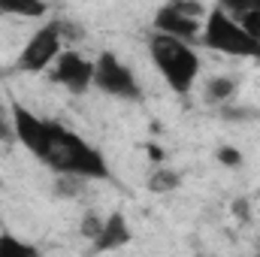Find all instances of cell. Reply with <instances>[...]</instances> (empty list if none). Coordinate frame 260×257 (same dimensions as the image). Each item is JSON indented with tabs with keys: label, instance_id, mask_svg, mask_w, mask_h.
<instances>
[{
	"label": "cell",
	"instance_id": "cell-2",
	"mask_svg": "<svg viewBox=\"0 0 260 257\" xmlns=\"http://www.w3.org/2000/svg\"><path fill=\"white\" fill-rule=\"evenodd\" d=\"M148 55L151 64L160 70L164 82L176 91V94H191L200 79V55L191 49V43L164 37V34H151L148 37Z\"/></svg>",
	"mask_w": 260,
	"mask_h": 257
},
{
	"label": "cell",
	"instance_id": "cell-20",
	"mask_svg": "<svg viewBox=\"0 0 260 257\" xmlns=\"http://www.w3.org/2000/svg\"><path fill=\"white\" fill-rule=\"evenodd\" d=\"M15 133H12V121L6 118V109H3V103H0V142H6V139H12Z\"/></svg>",
	"mask_w": 260,
	"mask_h": 257
},
{
	"label": "cell",
	"instance_id": "cell-5",
	"mask_svg": "<svg viewBox=\"0 0 260 257\" xmlns=\"http://www.w3.org/2000/svg\"><path fill=\"white\" fill-rule=\"evenodd\" d=\"M94 88L118 97V100H142V85L115 52H100L94 61Z\"/></svg>",
	"mask_w": 260,
	"mask_h": 257
},
{
	"label": "cell",
	"instance_id": "cell-21",
	"mask_svg": "<svg viewBox=\"0 0 260 257\" xmlns=\"http://www.w3.org/2000/svg\"><path fill=\"white\" fill-rule=\"evenodd\" d=\"M145 151H148V157H151V160H154V164H160V160H164V151H160V148H157V145H148V148H145Z\"/></svg>",
	"mask_w": 260,
	"mask_h": 257
},
{
	"label": "cell",
	"instance_id": "cell-7",
	"mask_svg": "<svg viewBox=\"0 0 260 257\" xmlns=\"http://www.w3.org/2000/svg\"><path fill=\"white\" fill-rule=\"evenodd\" d=\"M49 82L67 88L70 94H85L94 85V61H88L76 49H64L61 58L49 70Z\"/></svg>",
	"mask_w": 260,
	"mask_h": 257
},
{
	"label": "cell",
	"instance_id": "cell-16",
	"mask_svg": "<svg viewBox=\"0 0 260 257\" xmlns=\"http://www.w3.org/2000/svg\"><path fill=\"white\" fill-rule=\"evenodd\" d=\"M215 160H218L221 167H227V170H239V167H242V151H239L236 145H218Z\"/></svg>",
	"mask_w": 260,
	"mask_h": 257
},
{
	"label": "cell",
	"instance_id": "cell-13",
	"mask_svg": "<svg viewBox=\"0 0 260 257\" xmlns=\"http://www.w3.org/2000/svg\"><path fill=\"white\" fill-rule=\"evenodd\" d=\"M0 257H40V251L30 242H21L15 233L3 230L0 233Z\"/></svg>",
	"mask_w": 260,
	"mask_h": 257
},
{
	"label": "cell",
	"instance_id": "cell-8",
	"mask_svg": "<svg viewBox=\"0 0 260 257\" xmlns=\"http://www.w3.org/2000/svg\"><path fill=\"white\" fill-rule=\"evenodd\" d=\"M151 24H154V34H164V37H173V40H182V43L200 40V30H203V24L194 21V18H188V15H182L176 9V3H164L154 12Z\"/></svg>",
	"mask_w": 260,
	"mask_h": 257
},
{
	"label": "cell",
	"instance_id": "cell-22",
	"mask_svg": "<svg viewBox=\"0 0 260 257\" xmlns=\"http://www.w3.org/2000/svg\"><path fill=\"white\" fill-rule=\"evenodd\" d=\"M200 257H212V254H200Z\"/></svg>",
	"mask_w": 260,
	"mask_h": 257
},
{
	"label": "cell",
	"instance_id": "cell-10",
	"mask_svg": "<svg viewBox=\"0 0 260 257\" xmlns=\"http://www.w3.org/2000/svg\"><path fill=\"white\" fill-rule=\"evenodd\" d=\"M221 6L239 21V27H242L251 40L260 43V3H221Z\"/></svg>",
	"mask_w": 260,
	"mask_h": 257
},
{
	"label": "cell",
	"instance_id": "cell-15",
	"mask_svg": "<svg viewBox=\"0 0 260 257\" xmlns=\"http://www.w3.org/2000/svg\"><path fill=\"white\" fill-rule=\"evenodd\" d=\"M49 12L46 3H3L0 15H15V18H43Z\"/></svg>",
	"mask_w": 260,
	"mask_h": 257
},
{
	"label": "cell",
	"instance_id": "cell-19",
	"mask_svg": "<svg viewBox=\"0 0 260 257\" xmlns=\"http://www.w3.org/2000/svg\"><path fill=\"white\" fill-rule=\"evenodd\" d=\"M233 215H236L239 221H248V218H251V203H248L245 197L233 200Z\"/></svg>",
	"mask_w": 260,
	"mask_h": 257
},
{
	"label": "cell",
	"instance_id": "cell-23",
	"mask_svg": "<svg viewBox=\"0 0 260 257\" xmlns=\"http://www.w3.org/2000/svg\"><path fill=\"white\" fill-rule=\"evenodd\" d=\"M257 257H260V251H257Z\"/></svg>",
	"mask_w": 260,
	"mask_h": 257
},
{
	"label": "cell",
	"instance_id": "cell-9",
	"mask_svg": "<svg viewBox=\"0 0 260 257\" xmlns=\"http://www.w3.org/2000/svg\"><path fill=\"white\" fill-rule=\"evenodd\" d=\"M130 239H133V230H130L127 218L121 212H112V215L103 218V230L94 239V251H118Z\"/></svg>",
	"mask_w": 260,
	"mask_h": 257
},
{
	"label": "cell",
	"instance_id": "cell-11",
	"mask_svg": "<svg viewBox=\"0 0 260 257\" xmlns=\"http://www.w3.org/2000/svg\"><path fill=\"white\" fill-rule=\"evenodd\" d=\"M233 97H236V82L230 76H212L203 88V100L209 106H227L233 103Z\"/></svg>",
	"mask_w": 260,
	"mask_h": 257
},
{
	"label": "cell",
	"instance_id": "cell-18",
	"mask_svg": "<svg viewBox=\"0 0 260 257\" xmlns=\"http://www.w3.org/2000/svg\"><path fill=\"white\" fill-rule=\"evenodd\" d=\"M79 230H82V236H85V239H91V242H94V239H97V233L103 230V218H100L97 212H85V218H82V227H79Z\"/></svg>",
	"mask_w": 260,
	"mask_h": 257
},
{
	"label": "cell",
	"instance_id": "cell-14",
	"mask_svg": "<svg viewBox=\"0 0 260 257\" xmlns=\"http://www.w3.org/2000/svg\"><path fill=\"white\" fill-rule=\"evenodd\" d=\"M85 179H79V176H55V182H52V194L58 197V200H76L79 194H85Z\"/></svg>",
	"mask_w": 260,
	"mask_h": 257
},
{
	"label": "cell",
	"instance_id": "cell-17",
	"mask_svg": "<svg viewBox=\"0 0 260 257\" xmlns=\"http://www.w3.org/2000/svg\"><path fill=\"white\" fill-rule=\"evenodd\" d=\"M221 115H224L227 121H251V118H260V109H254V106H233V103H227V106H221Z\"/></svg>",
	"mask_w": 260,
	"mask_h": 257
},
{
	"label": "cell",
	"instance_id": "cell-3",
	"mask_svg": "<svg viewBox=\"0 0 260 257\" xmlns=\"http://www.w3.org/2000/svg\"><path fill=\"white\" fill-rule=\"evenodd\" d=\"M203 49H212L218 55H230V58H254L260 61V43L251 40L239 21L218 3V6H209V15L203 21V30H200V40H197Z\"/></svg>",
	"mask_w": 260,
	"mask_h": 257
},
{
	"label": "cell",
	"instance_id": "cell-12",
	"mask_svg": "<svg viewBox=\"0 0 260 257\" xmlns=\"http://www.w3.org/2000/svg\"><path fill=\"white\" fill-rule=\"evenodd\" d=\"M179 185H182V176L176 170H170V167H154L148 182H145V188L151 194H173Z\"/></svg>",
	"mask_w": 260,
	"mask_h": 257
},
{
	"label": "cell",
	"instance_id": "cell-6",
	"mask_svg": "<svg viewBox=\"0 0 260 257\" xmlns=\"http://www.w3.org/2000/svg\"><path fill=\"white\" fill-rule=\"evenodd\" d=\"M9 121H12V133L15 139L37 157L43 160L46 154V145H49V127H52V118H40L34 109L21 106L18 100L9 103Z\"/></svg>",
	"mask_w": 260,
	"mask_h": 257
},
{
	"label": "cell",
	"instance_id": "cell-1",
	"mask_svg": "<svg viewBox=\"0 0 260 257\" xmlns=\"http://www.w3.org/2000/svg\"><path fill=\"white\" fill-rule=\"evenodd\" d=\"M43 164L55 176H79L85 182H103V179H109L106 157L88 139H82L79 133H73L61 121H52V127H49V145H46Z\"/></svg>",
	"mask_w": 260,
	"mask_h": 257
},
{
	"label": "cell",
	"instance_id": "cell-4",
	"mask_svg": "<svg viewBox=\"0 0 260 257\" xmlns=\"http://www.w3.org/2000/svg\"><path fill=\"white\" fill-rule=\"evenodd\" d=\"M64 52V37H61V24L49 21L40 30H34L24 43V49L18 52L15 70L18 73H49L52 64L61 58Z\"/></svg>",
	"mask_w": 260,
	"mask_h": 257
}]
</instances>
